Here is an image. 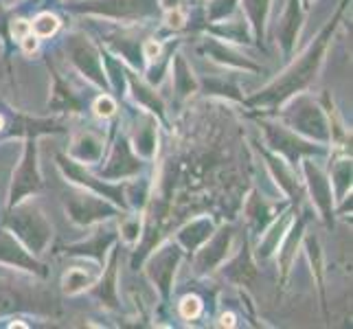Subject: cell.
I'll return each mask as SVG.
<instances>
[{
    "instance_id": "6da1fadb",
    "label": "cell",
    "mask_w": 353,
    "mask_h": 329,
    "mask_svg": "<svg viewBox=\"0 0 353 329\" xmlns=\"http://www.w3.org/2000/svg\"><path fill=\"white\" fill-rule=\"evenodd\" d=\"M332 29H334V24L323 31L319 42L310 48V53L301 57L299 66L292 68L281 81H276L268 90H263V94L254 97V101H263V103L265 101H281L288 94L296 92L299 88L305 86V83H310L314 72H316V66H319V62H321V55L325 53V46H327V40H330V35H332Z\"/></svg>"
},
{
    "instance_id": "7a4b0ae2",
    "label": "cell",
    "mask_w": 353,
    "mask_h": 329,
    "mask_svg": "<svg viewBox=\"0 0 353 329\" xmlns=\"http://www.w3.org/2000/svg\"><path fill=\"white\" fill-rule=\"evenodd\" d=\"M40 187V180L35 176V148L29 145V152L27 158H24V165H22V172L16 176V185H14V193H11V202H18L24 193L35 191Z\"/></svg>"
},
{
    "instance_id": "3957f363",
    "label": "cell",
    "mask_w": 353,
    "mask_h": 329,
    "mask_svg": "<svg viewBox=\"0 0 353 329\" xmlns=\"http://www.w3.org/2000/svg\"><path fill=\"white\" fill-rule=\"evenodd\" d=\"M57 18L55 16H51V14H42L38 20L33 22V31H35V35H40V38H48L51 33H55L57 31Z\"/></svg>"
},
{
    "instance_id": "277c9868",
    "label": "cell",
    "mask_w": 353,
    "mask_h": 329,
    "mask_svg": "<svg viewBox=\"0 0 353 329\" xmlns=\"http://www.w3.org/2000/svg\"><path fill=\"white\" fill-rule=\"evenodd\" d=\"M86 283H90V279L86 277L83 270H70L66 277H64V290L66 292H79L81 288H86Z\"/></svg>"
},
{
    "instance_id": "5b68a950",
    "label": "cell",
    "mask_w": 353,
    "mask_h": 329,
    "mask_svg": "<svg viewBox=\"0 0 353 329\" xmlns=\"http://www.w3.org/2000/svg\"><path fill=\"white\" fill-rule=\"evenodd\" d=\"M180 310H182V316H185V319H196V316L200 314V301L196 297H187L185 301H182Z\"/></svg>"
},
{
    "instance_id": "8992f818",
    "label": "cell",
    "mask_w": 353,
    "mask_h": 329,
    "mask_svg": "<svg viewBox=\"0 0 353 329\" xmlns=\"http://www.w3.org/2000/svg\"><path fill=\"white\" fill-rule=\"evenodd\" d=\"M94 110H97V114H101V117H110V114H112V110H114V103H112L110 97H101V99L97 101Z\"/></svg>"
},
{
    "instance_id": "52a82bcc",
    "label": "cell",
    "mask_w": 353,
    "mask_h": 329,
    "mask_svg": "<svg viewBox=\"0 0 353 329\" xmlns=\"http://www.w3.org/2000/svg\"><path fill=\"white\" fill-rule=\"evenodd\" d=\"M158 51H161V46H158L156 42H148V46H145V57L154 59L158 55Z\"/></svg>"
},
{
    "instance_id": "ba28073f",
    "label": "cell",
    "mask_w": 353,
    "mask_h": 329,
    "mask_svg": "<svg viewBox=\"0 0 353 329\" xmlns=\"http://www.w3.org/2000/svg\"><path fill=\"white\" fill-rule=\"evenodd\" d=\"M0 126H3V121H0Z\"/></svg>"
}]
</instances>
